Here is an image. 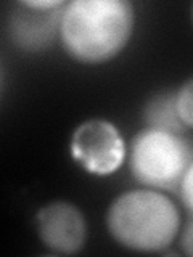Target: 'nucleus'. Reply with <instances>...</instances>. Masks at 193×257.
<instances>
[{
	"label": "nucleus",
	"instance_id": "obj_5",
	"mask_svg": "<svg viewBox=\"0 0 193 257\" xmlns=\"http://www.w3.org/2000/svg\"><path fill=\"white\" fill-rule=\"evenodd\" d=\"M71 153L88 172L107 175L123 164L126 147L119 131L108 120L90 119L80 124L71 140Z\"/></svg>",
	"mask_w": 193,
	"mask_h": 257
},
{
	"label": "nucleus",
	"instance_id": "obj_3",
	"mask_svg": "<svg viewBox=\"0 0 193 257\" xmlns=\"http://www.w3.org/2000/svg\"><path fill=\"white\" fill-rule=\"evenodd\" d=\"M193 163V151L180 135L147 128L131 145V171L137 182L161 190H177Z\"/></svg>",
	"mask_w": 193,
	"mask_h": 257
},
{
	"label": "nucleus",
	"instance_id": "obj_9",
	"mask_svg": "<svg viewBox=\"0 0 193 257\" xmlns=\"http://www.w3.org/2000/svg\"><path fill=\"white\" fill-rule=\"evenodd\" d=\"M179 188H180V198L183 206L193 214V163L188 166L187 172L183 174V179Z\"/></svg>",
	"mask_w": 193,
	"mask_h": 257
},
{
	"label": "nucleus",
	"instance_id": "obj_4",
	"mask_svg": "<svg viewBox=\"0 0 193 257\" xmlns=\"http://www.w3.org/2000/svg\"><path fill=\"white\" fill-rule=\"evenodd\" d=\"M66 4L61 0L18 2L8 15L7 31L12 42L26 52L44 50L60 31Z\"/></svg>",
	"mask_w": 193,
	"mask_h": 257
},
{
	"label": "nucleus",
	"instance_id": "obj_2",
	"mask_svg": "<svg viewBox=\"0 0 193 257\" xmlns=\"http://www.w3.org/2000/svg\"><path fill=\"white\" fill-rule=\"evenodd\" d=\"M179 212L167 196L153 190H134L115 199L107 225L119 244L156 252L167 247L179 231Z\"/></svg>",
	"mask_w": 193,
	"mask_h": 257
},
{
	"label": "nucleus",
	"instance_id": "obj_6",
	"mask_svg": "<svg viewBox=\"0 0 193 257\" xmlns=\"http://www.w3.org/2000/svg\"><path fill=\"white\" fill-rule=\"evenodd\" d=\"M39 236L53 251L74 254L85 243V220L79 209L64 201L44 206L37 212Z\"/></svg>",
	"mask_w": 193,
	"mask_h": 257
},
{
	"label": "nucleus",
	"instance_id": "obj_8",
	"mask_svg": "<svg viewBox=\"0 0 193 257\" xmlns=\"http://www.w3.org/2000/svg\"><path fill=\"white\" fill-rule=\"evenodd\" d=\"M175 103L182 122L187 127H193V79L187 80L175 93Z\"/></svg>",
	"mask_w": 193,
	"mask_h": 257
},
{
	"label": "nucleus",
	"instance_id": "obj_7",
	"mask_svg": "<svg viewBox=\"0 0 193 257\" xmlns=\"http://www.w3.org/2000/svg\"><path fill=\"white\" fill-rule=\"evenodd\" d=\"M143 119L153 131L180 135L187 128L177 111L175 93H158L153 96L143 108Z\"/></svg>",
	"mask_w": 193,
	"mask_h": 257
},
{
	"label": "nucleus",
	"instance_id": "obj_1",
	"mask_svg": "<svg viewBox=\"0 0 193 257\" xmlns=\"http://www.w3.org/2000/svg\"><path fill=\"white\" fill-rule=\"evenodd\" d=\"M134 7L124 0H74L64 7L60 36L64 50L82 63L118 55L132 34Z\"/></svg>",
	"mask_w": 193,
	"mask_h": 257
},
{
	"label": "nucleus",
	"instance_id": "obj_10",
	"mask_svg": "<svg viewBox=\"0 0 193 257\" xmlns=\"http://www.w3.org/2000/svg\"><path fill=\"white\" fill-rule=\"evenodd\" d=\"M180 244H182V249L185 254L193 255V219L188 222V225L185 227V230L182 233Z\"/></svg>",
	"mask_w": 193,
	"mask_h": 257
}]
</instances>
